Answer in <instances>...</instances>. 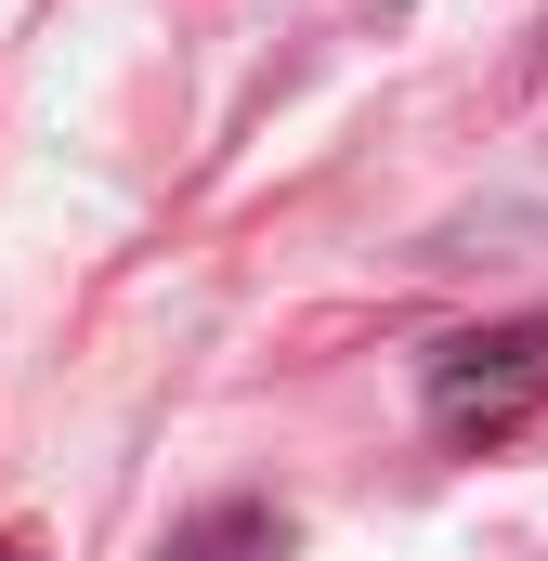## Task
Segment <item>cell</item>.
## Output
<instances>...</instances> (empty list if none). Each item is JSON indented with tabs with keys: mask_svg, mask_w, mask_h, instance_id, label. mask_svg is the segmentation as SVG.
<instances>
[{
	"mask_svg": "<svg viewBox=\"0 0 548 561\" xmlns=\"http://www.w3.org/2000/svg\"><path fill=\"white\" fill-rule=\"evenodd\" d=\"M0 561H39V549H26V536H0Z\"/></svg>",
	"mask_w": 548,
	"mask_h": 561,
	"instance_id": "3957f363",
	"label": "cell"
},
{
	"mask_svg": "<svg viewBox=\"0 0 548 561\" xmlns=\"http://www.w3.org/2000/svg\"><path fill=\"white\" fill-rule=\"evenodd\" d=\"M418 419L444 444H510V431L548 419V313H510V327H470L431 353L418 379Z\"/></svg>",
	"mask_w": 548,
	"mask_h": 561,
	"instance_id": "6da1fadb",
	"label": "cell"
},
{
	"mask_svg": "<svg viewBox=\"0 0 548 561\" xmlns=\"http://www.w3.org/2000/svg\"><path fill=\"white\" fill-rule=\"evenodd\" d=\"M236 549H274L262 510H222V523H196V536H183V561H236Z\"/></svg>",
	"mask_w": 548,
	"mask_h": 561,
	"instance_id": "7a4b0ae2",
	"label": "cell"
}]
</instances>
